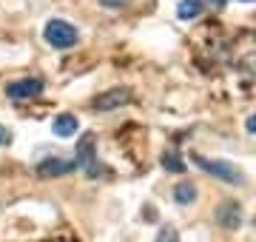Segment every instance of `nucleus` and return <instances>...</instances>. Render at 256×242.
I'll return each mask as SVG.
<instances>
[{
  "label": "nucleus",
  "instance_id": "obj_6",
  "mask_svg": "<svg viewBox=\"0 0 256 242\" xmlns=\"http://www.w3.org/2000/svg\"><path fill=\"white\" fill-rule=\"evenodd\" d=\"M128 97H131L128 88H111V92H106L102 97L94 100V112H114L122 102H128Z\"/></svg>",
  "mask_w": 256,
  "mask_h": 242
},
{
  "label": "nucleus",
  "instance_id": "obj_9",
  "mask_svg": "<svg viewBox=\"0 0 256 242\" xmlns=\"http://www.w3.org/2000/svg\"><path fill=\"white\" fill-rule=\"evenodd\" d=\"M174 200L180 205H191L194 200H196V188H194V182H180V186L174 188Z\"/></svg>",
  "mask_w": 256,
  "mask_h": 242
},
{
  "label": "nucleus",
  "instance_id": "obj_14",
  "mask_svg": "<svg viewBox=\"0 0 256 242\" xmlns=\"http://www.w3.org/2000/svg\"><path fill=\"white\" fill-rule=\"evenodd\" d=\"M9 142H12V134L0 126V146H9Z\"/></svg>",
  "mask_w": 256,
  "mask_h": 242
},
{
  "label": "nucleus",
  "instance_id": "obj_13",
  "mask_svg": "<svg viewBox=\"0 0 256 242\" xmlns=\"http://www.w3.org/2000/svg\"><path fill=\"white\" fill-rule=\"evenodd\" d=\"M128 0H100V6H106V9H120V6H126Z\"/></svg>",
  "mask_w": 256,
  "mask_h": 242
},
{
  "label": "nucleus",
  "instance_id": "obj_5",
  "mask_svg": "<svg viewBox=\"0 0 256 242\" xmlns=\"http://www.w3.org/2000/svg\"><path fill=\"white\" fill-rule=\"evenodd\" d=\"M74 168H77V162H72V160L48 157V160H43V162L37 166V174H40V177H46V180H52V177H63V174H72Z\"/></svg>",
  "mask_w": 256,
  "mask_h": 242
},
{
  "label": "nucleus",
  "instance_id": "obj_18",
  "mask_svg": "<svg viewBox=\"0 0 256 242\" xmlns=\"http://www.w3.org/2000/svg\"><path fill=\"white\" fill-rule=\"evenodd\" d=\"M239 3H254V0H239Z\"/></svg>",
  "mask_w": 256,
  "mask_h": 242
},
{
  "label": "nucleus",
  "instance_id": "obj_7",
  "mask_svg": "<svg viewBox=\"0 0 256 242\" xmlns=\"http://www.w3.org/2000/svg\"><path fill=\"white\" fill-rule=\"evenodd\" d=\"M216 220H220L225 228H230V231H234V228H239V225H242V208H239L236 202H225V205H220V208H216Z\"/></svg>",
  "mask_w": 256,
  "mask_h": 242
},
{
  "label": "nucleus",
  "instance_id": "obj_11",
  "mask_svg": "<svg viewBox=\"0 0 256 242\" xmlns=\"http://www.w3.org/2000/svg\"><path fill=\"white\" fill-rule=\"evenodd\" d=\"M162 168H165V171H174V174H182L185 162H182V157H180L176 151H168V154L162 157Z\"/></svg>",
  "mask_w": 256,
  "mask_h": 242
},
{
  "label": "nucleus",
  "instance_id": "obj_17",
  "mask_svg": "<svg viewBox=\"0 0 256 242\" xmlns=\"http://www.w3.org/2000/svg\"><path fill=\"white\" fill-rule=\"evenodd\" d=\"M248 63H250V68L256 72V54H250V57H248Z\"/></svg>",
  "mask_w": 256,
  "mask_h": 242
},
{
  "label": "nucleus",
  "instance_id": "obj_2",
  "mask_svg": "<svg viewBox=\"0 0 256 242\" xmlns=\"http://www.w3.org/2000/svg\"><path fill=\"white\" fill-rule=\"evenodd\" d=\"M43 38H46V43L52 48L66 52V48L77 46L80 34H77V28H74L72 23H66V20L54 18V20H48V23H46V28H43Z\"/></svg>",
  "mask_w": 256,
  "mask_h": 242
},
{
  "label": "nucleus",
  "instance_id": "obj_16",
  "mask_svg": "<svg viewBox=\"0 0 256 242\" xmlns=\"http://www.w3.org/2000/svg\"><path fill=\"white\" fill-rule=\"evenodd\" d=\"M210 6H216V9H222V6H225V0H208Z\"/></svg>",
  "mask_w": 256,
  "mask_h": 242
},
{
  "label": "nucleus",
  "instance_id": "obj_10",
  "mask_svg": "<svg viewBox=\"0 0 256 242\" xmlns=\"http://www.w3.org/2000/svg\"><path fill=\"white\" fill-rule=\"evenodd\" d=\"M200 12H202V0H180V9H176V14H180L182 20H194Z\"/></svg>",
  "mask_w": 256,
  "mask_h": 242
},
{
  "label": "nucleus",
  "instance_id": "obj_1",
  "mask_svg": "<svg viewBox=\"0 0 256 242\" xmlns=\"http://www.w3.org/2000/svg\"><path fill=\"white\" fill-rule=\"evenodd\" d=\"M194 166H200L205 174L222 180V182H228V186H242V182H245L242 168H236L234 162H225V160H205V157H200V154H194Z\"/></svg>",
  "mask_w": 256,
  "mask_h": 242
},
{
  "label": "nucleus",
  "instance_id": "obj_8",
  "mask_svg": "<svg viewBox=\"0 0 256 242\" xmlns=\"http://www.w3.org/2000/svg\"><path fill=\"white\" fill-rule=\"evenodd\" d=\"M77 128L80 126H77V117L74 114H57L54 122H52V131H54L57 137H72Z\"/></svg>",
  "mask_w": 256,
  "mask_h": 242
},
{
  "label": "nucleus",
  "instance_id": "obj_12",
  "mask_svg": "<svg viewBox=\"0 0 256 242\" xmlns=\"http://www.w3.org/2000/svg\"><path fill=\"white\" fill-rule=\"evenodd\" d=\"M154 242H180V234L174 231V228H168V225H165L162 231L156 234V240Z\"/></svg>",
  "mask_w": 256,
  "mask_h": 242
},
{
  "label": "nucleus",
  "instance_id": "obj_15",
  "mask_svg": "<svg viewBox=\"0 0 256 242\" xmlns=\"http://www.w3.org/2000/svg\"><path fill=\"white\" fill-rule=\"evenodd\" d=\"M248 131H250V134H256V114H250V117H248Z\"/></svg>",
  "mask_w": 256,
  "mask_h": 242
},
{
  "label": "nucleus",
  "instance_id": "obj_4",
  "mask_svg": "<svg viewBox=\"0 0 256 242\" xmlns=\"http://www.w3.org/2000/svg\"><path fill=\"white\" fill-rule=\"evenodd\" d=\"M40 92H43V80H37V77H23V80L6 86V94L12 100H28V97H37Z\"/></svg>",
  "mask_w": 256,
  "mask_h": 242
},
{
  "label": "nucleus",
  "instance_id": "obj_3",
  "mask_svg": "<svg viewBox=\"0 0 256 242\" xmlns=\"http://www.w3.org/2000/svg\"><path fill=\"white\" fill-rule=\"evenodd\" d=\"M97 140H94V134H82L80 137V146H77V166L88 174V177H100V166H97V151H94Z\"/></svg>",
  "mask_w": 256,
  "mask_h": 242
}]
</instances>
